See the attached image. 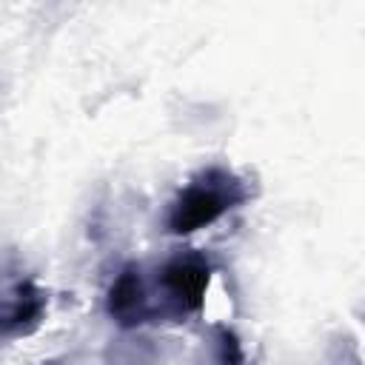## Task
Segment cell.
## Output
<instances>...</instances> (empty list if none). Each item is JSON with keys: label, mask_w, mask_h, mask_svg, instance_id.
<instances>
[{"label": "cell", "mask_w": 365, "mask_h": 365, "mask_svg": "<svg viewBox=\"0 0 365 365\" xmlns=\"http://www.w3.org/2000/svg\"><path fill=\"white\" fill-rule=\"evenodd\" d=\"M157 348L145 336H120L106 348L108 365H154Z\"/></svg>", "instance_id": "5"}, {"label": "cell", "mask_w": 365, "mask_h": 365, "mask_svg": "<svg viewBox=\"0 0 365 365\" xmlns=\"http://www.w3.org/2000/svg\"><path fill=\"white\" fill-rule=\"evenodd\" d=\"M211 342H214V365H248L242 339L231 325L217 322L211 328Z\"/></svg>", "instance_id": "6"}, {"label": "cell", "mask_w": 365, "mask_h": 365, "mask_svg": "<svg viewBox=\"0 0 365 365\" xmlns=\"http://www.w3.org/2000/svg\"><path fill=\"white\" fill-rule=\"evenodd\" d=\"M106 314L123 331H137L140 325L154 319V302L148 297V285L137 262H125L114 274L106 291Z\"/></svg>", "instance_id": "3"}, {"label": "cell", "mask_w": 365, "mask_h": 365, "mask_svg": "<svg viewBox=\"0 0 365 365\" xmlns=\"http://www.w3.org/2000/svg\"><path fill=\"white\" fill-rule=\"evenodd\" d=\"M46 311H48V294L31 279L17 282L6 302V336L34 334L43 325Z\"/></svg>", "instance_id": "4"}, {"label": "cell", "mask_w": 365, "mask_h": 365, "mask_svg": "<svg viewBox=\"0 0 365 365\" xmlns=\"http://www.w3.org/2000/svg\"><path fill=\"white\" fill-rule=\"evenodd\" d=\"M211 259L202 251H177L171 254L160 274H157V288H160V305L154 308V317H168V319H185L191 314H200L205 305V294L211 285Z\"/></svg>", "instance_id": "2"}, {"label": "cell", "mask_w": 365, "mask_h": 365, "mask_svg": "<svg viewBox=\"0 0 365 365\" xmlns=\"http://www.w3.org/2000/svg\"><path fill=\"white\" fill-rule=\"evenodd\" d=\"M248 200L251 188L245 177L225 165H208L200 174H194L168 202L165 231L174 237L197 234Z\"/></svg>", "instance_id": "1"}, {"label": "cell", "mask_w": 365, "mask_h": 365, "mask_svg": "<svg viewBox=\"0 0 365 365\" xmlns=\"http://www.w3.org/2000/svg\"><path fill=\"white\" fill-rule=\"evenodd\" d=\"M0 336H6V302L0 305Z\"/></svg>", "instance_id": "7"}]
</instances>
